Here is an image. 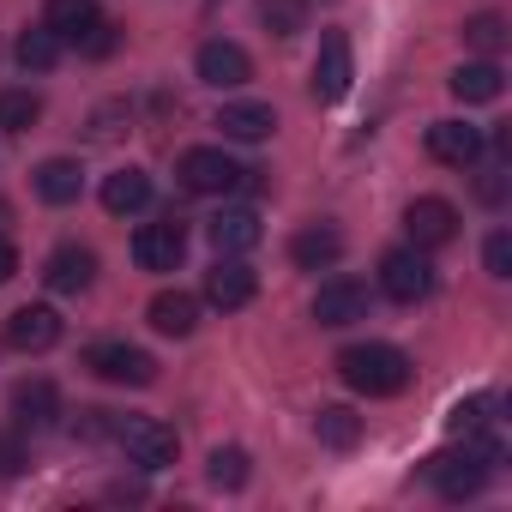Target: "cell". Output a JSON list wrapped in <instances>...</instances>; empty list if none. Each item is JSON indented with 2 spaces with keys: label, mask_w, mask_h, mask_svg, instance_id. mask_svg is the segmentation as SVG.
I'll use <instances>...</instances> for the list:
<instances>
[{
  "label": "cell",
  "mask_w": 512,
  "mask_h": 512,
  "mask_svg": "<svg viewBox=\"0 0 512 512\" xmlns=\"http://www.w3.org/2000/svg\"><path fill=\"white\" fill-rule=\"evenodd\" d=\"M338 374L362 398H398L416 368H410V356L398 344H350V350H338Z\"/></svg>",
  "instance_id": "obj_1"
},
{
  "label": "cell",
  "mask_w": 512,
  "mask_h": 512,
  "mask_svg": "<svg viewBox=\"0 0 512 512\" xmlns=\"http://www.w3.org/2000/svg\"><path fill=\"white\" fill-rule=\"evenodd\" d=\"M494 464H500V440L470 434L464 452H434L422 464V476L440 488V500H470V494H482V482L494 476Z\"/></svg>",
  "instance_id": "obj_2"
},
{
  "label": "cell",
  "mask_w": 512,
  "mask_h": 512,
  "mask_svg": "<svg viewBox=\"0 0 512 512\" xmlns=\"http://www.w3.org/2000/svg\"><path fill=\"white\" fill-rule=\"evenodd\" d=\"M380 290H386V302H398V308L428 302V290H434L428 247H392L386 260H380Z\"/></svg>",
  "instance_id": "obj_3"
},
{
  "label": "cell",
  "mask_w": 512,
  "mask_h": 512,
  "mask_svg": "<svg viewBox=\"0 0 512 512\" xmlns=\"http://www.w3.org/2000/svg\"><path fill=\"white\" fill-rule=\"evenodd\" d=\"M115 440H121L127 464H139V470H169V464H175V452H181L175 428H169V422H157V416H133V422H121V428H115Z\"/></svg>",
  "instance_id": "obj_4"
},
{
  "label": "cell",
  "mask_w": 512,
  "mask_h": 512,
  "mask_svg": "<svg viewBox=\"0 0 512 512\" xmlns=\"http://www.w3.org/2000/svg\"><path fill=\"white\" fill-rule=\"evenodd\" d=\"M175 175H181L187 193H235L247 169H241L229 151H217V145H193V151H181Z\"/></svg>",
  "instance_id": "obj_5"
},
{
  "label": "cell",
  "mask_w": 512,
  "mask_h": 512,
  "mask_svg": "<svg viewBox=\"0 0 512 512\" xmlns=\"http://www.w3.org/2000/svg\"><path fill=\"white\" fill-rule=\"evenodd\" d=\"M181 253H187L181 217H163V223H139V229H133V266H139V272H175Z\"/></svg>",
  "instance_id": "obj_6"
},
{
  "label": "cell",
  "mask_w": 512,
  "mask_h": 512,
  "mask_svg": "<svg viewBox=\"0 0 512 512\" xmlns=\"http://www.w3.org/2000/svg\"><path fill=\"white\" fill-rule=\"evenodd\" d=\"M350 85H356L350 37H344V31H326V37H320V55H314V97H320V103H344Z\"/></svg>",
  "instance_id": "obj_7"
},
{
  "label": "cell",
  "mask_w": 512,
  "mask_h": 512,
  "mask_svg": "<svg viewBox=\"0 0 512 512\" xmlns=\"http://www.w3.org/2000/svg\"><path fill=\"white\" fill-rule=\"evenodd\" d=\"M85 368L109 386H151L157 380V362L139 350V344H91L85 350Z\"/></svg>",
  "instance_id": "obj_8"
},
{
  "label": "cell",
  "mask_w": 512,
  "mask_h": 512,
  "mask_svg": "<svg viewBox=\"0 0 512 512\" xmlns=\"http://www.w3.org/2000/svg\"><path fill=\"white\" fill-rule=\"evenodd\" d=\"M253 296H260V278H253V266L241 260V253H217V266L205 272V302L223 308V314H235V308H247Z\"/></svg>",
  "instance_id": "obj_9"
},
{
  "label": "cell",
  "mask_w": 512,
  "mask_h": 512,
  "mask_svg": "<svg viewBox=\"0 0 512 512\" xmlns=\"http://www.w3.org/2000/svg\"><path fill=\"white\" fill-rule=\"evenodd\" d=\"M43 284H49L55 296H85V290L97 284V253L79 247V241H61L49 260H43Z\"/></svg>",
  "instance_id": "obj_10"
},
{
  "label": "cell",
  "mask_w": 512,
  "mask_h": 512,
  "mask_svg": "<svg viewBox=\"0 0 512 512\" xmlns=\"http://www.w3.org/2000/svg\"><path fill=\"white\" fill-rule=\"evenodd\" d=\"M193 73H199L205 85H217V91H235V85H247V79H253V61H247V49H241V43L211 37V43H199Z\"/></svg>",
  "instance_id": "obj_11"
},
{
  "label": "cell",
  "mask_w": 512,
  "mask_h": 512,
  "mask_svg": "<svg viewBox=\"0 0 512 512\" xmlns=\"http://www.w3.org/2000/svg\"><path fill=\"white\" fill-rule=\"evenodd\" d=\"M404 229H410V241H416V247H446V241L458 235V205H452V199H440V193L410 199Z\"/></svg>",
  "instance_id": "obj_12"
},
{
  "label": "cell",
  "mask_w": 512,
  "mask_h": 512,
  "mask_svg": "<svg viewBox=\"0 0 512 512\" xmlns=\"http://www.w3.org/2000/svg\"><path fill=\"white\" fill-rule=\"evenodd\" d=\"M314 320L332 326V332L368 320V290H362L356 278H332V284H320V296H314Z\"/></svg>",
  "instance_id": "obj_13"
},
{
  "label": "cell",
  "mask_w": 512,
  "mask_h": 512,
  "mask_svg": "<svg viewBox=\"0 0 512 512\" xmlns=\"http://www.w3.org/2000/svg\"><path fill=\"white\" fill-rule=\"evenodd\" d=\"M482 127H470V121H434L428 127V157H440V163H452V169H470L476 157H482Z\"/></svg>",
  "instance_id": "obj_14"
},
{
  "label": "cell",
  "mask_w": 512,
  "mask_h": 512,
  "mask_svg": "<svg viewBox=\"0 0 512 512\" xmlns=\"http://www.w3.org/2000/svg\"><path fill=\"white\" fill-rule=\"evenodd\" d=\"M7 344L13 350H25V356H43V350H55L61 344V314L55 308H19L13 320H7Z\"/></svg>",
  "instance_id": "obj_15"
},
{
  "label": "cell",
  "mask_w": 512,
  "mask_h": 512,
  "mask_svg": "<svg viewBox=\"0 0 512 512\" xmlns=\"http://www.w3.org/2000/svg\"><path fill=\"white\" fill-rule=\"evenodd\" d=\"M217 127L235 145H260V139L278 133V115H272V103H223L217 109Z\"/></svg>",
  "instance_id": "obj_16"
},
{
  "label": "cell",
  "mask_w": 512,
  "mask_h": 512,
  "mask_svg": "<svg viewBox=\"0 0 512 512\" xmlns=\"http://www.w3.org/2000/svg\"><path fill=\"white\" fill-rule=\"evenodd\" d=\"M13 416H19V428H31V434L55 428V416H61L55 380H19V386H13Z\"/></svg>",
  "instance_id": "obj_17"
},
{
  "label": "cell",
  "mask_w": 512,
  "mask_h": 512,
  "mask_svg": "<svg viewBox=\"0 0 512 512\" xmlns=\"http://www.w3.org/2000/svg\"><path fill=\"white\" fill-rule=\"evenodd\" d=\"M145 314H151V326H157L163 338H193V326H199V296H187V290H157Z\"/></svg>",
  "instance_id": "obj_18"
},
{
  "label": "cell",
  "mask_w": 512,
  "mask_h": 512,
  "mask_svg": "<svg viewBox=\"0 0 512 512\" xmlns=\"http://www.w3.org/2000/svg\"><path fill=\"white\" fill-rule=\"evenodd\" d=\"M290 260L302 266V272H320V266H338L344 260V235L332 229V223H308L296 241H290Z\"/></svg>",
  "instance_id": "obj_19"
},
{
  "label": "cell",
  "mask_w": 512,
  "mask_h": 512,
  "mask_svg": "<svg viewBox=\"0 0 512 512\" xmlns=\"http://www.w3.org/2000/svg\"><path fill=\"white\" fill-rule=\"evenodd\" d=\"M151 205V175L145 169H115V175H103V211L109 217H133V211H145Z\"/></svg>",
  "instance_id": "obj_20"
},
{
  "label": "cell",
  "mask_w": 512,
  "mask_h": 512,
  "mask_svg": "<svg viewBox=\"0 0 512 512\" xmlns=\"http://www.w3.org/2000/svg\"><path fill=\"white\" fill-rule=\"evenodd\" d=\"M446 85H452L458 103H494L506 91V73H500V61H464Z\"/></svg>",
  "instance_id": "obj_21"
},
{
  "label": "cell",
  "mask_w": 512,
  "mask_h": 512,
  "mask_svg": "<svg viewBox=\"0 0 512 512\" xmlns=\"http://www.w3.org/2000/svg\"><path fill=\"white\" fill-rule=\"evenodd\" d=\"M79 193H85V169H79L73 157L37 163V199H43V205H73Z\"/></svg>",
  "instance_id": "obj_22"
},
{
  "label": "cell",
  "mask_w": 512,
  "mask_h": 512,
  "mask_svg": "<svg viewBox=\"0 0 512 512\" xmlns=\"http://www.w3.org/2000/svg\"><path fill=\"white\" fill-rule=\"evenodd\" d=\"M205 235L217 241V253H247V247H260V217L253 211H217L205 223Z\"/></svg>",
  "instance_id": "obj_23"
},
{
  "label": "cell",
  "mask_w": 512,
  "mask_h": 512,
  "mask_svg": "<svg viewBox=\"0 0 512 512\" xmlns=\"http://www.w3.org/2000/svg\"><path fill=\"white\" fill-rule=\"evenodd\" d=\"M97 19H103V13H97V0H49V7H43V25H49L61 43H79Z\"/></svg>",
  "instance_id": "obj_24"
},
{
  "label": "cell",
  "mask_w": 512,
  "mask_h": 512,
  "mask_svg": "<svg viewBox=\"0 0 512 512\" xmlns=\"http://www.w3.org/2000/svg\"><path fill=\"white\" fill-rule=\"evenodd\" d=\"M314 440L332 446V452H350V446L362 440V416H356L350 404H326V410L314 416Z\"/></svg>",
  "instance_id": "obj_25"
},
{
  "label": "cell",
  "mask_w": 512,
  "mask_h": 512,
  "mask_svg": "<svg viewBox=\"0 0 512 512\" xmlns=\"http://www.w3.org/2000/svg\"><path fill=\"white\" fill-rule=\"evenodd\" d=\"M13 61H19L25 73H49V67L61 61V37H55L49 25H37V31H25V37L13 43Z\"/></svg>",
  "instance_id": "obj_26"
},
{
  "label": "cell",
  "mask_w": 512,
  "mask_h": 512,
  "mask_svg": "<svg viewBox=\"0 0 512 512\" xmlns=\"http://www.w3.org/2000/svg\"><path fill=\"white\" fill-rule=\"evenodd\" d=\"M494 422V398L488 392H470V398H458L452 410H446V434L452 440H470V434H482Z\"/></svg>",
  "instance_id": "obj_27"
},
{
  "label": "cell",
  "mask_w": 512,
  "mask_h": 512,
  "mask_svg": "<svg viewBox=\"0 0 512 512\" xmlns=\"http://www.w3.org/2000/svg\"><path fill=\"white\" fill-rule=\"evenodd\" d=\"M205 476H211V488H247V476H253V458L241 452V446H217L211 458H205Z\"/></svg>",
  "instance_id": "obj_28"
},
{
  "label": "cell",
  "mask_w": 512,
  "mask_h": 512,
  "mask_svg": "<svg viewBox=\"0 0 512 512\" xmlns=\"http://www.w3.org/2000/svg\"><path fill=\"white\" fill-rule=\"evenodd\" d=\"M37 115H43L37 91H0V133H31Z\"/></svg>",
  "instance_id": "obj_29"
},
{
  "label": "cell",
  "mask_w": 512,
  "mask_h": 512,
  "mask_svg": "<svg viewBox=\"0 0 512 512\" xmlns=\"http://www.w3.org/2000/svg\"><path fill=\"white\" fill-rule=\"evenodd\" d=\"M464 43H470L482 61H494V55L506 49V19H500V13H476V19H464Z\"/></svg>",
  "instance_id": "obj_30"
},
{
  "label": "cell",
  "mask_w": 512,
  "mask_h": 512,
  "mask_svg": "<svg viewBox=\"0 0 512 512\" xmlns=\"http://www.w3.org/2000/svg\"><path fill=\"white\" fill-rule=\"evenodd\" d=\"M260 19L272 37H296L308 31V0H260Z\"/></svg>",
  "instance_id": "obj_31"
},
{
  "label": "cell",
  "mask_w": 512,
  "mask_h": 512,
  "mask_svg": "<svg viewBox=\"0 0 512 512\" xmlns=\"http://www.w3.org/2000/svg\"><path fill=\"white\" fill-rule=\"evenodd\" d=\"M115 43H121V25L115 19H97L85 37H79V55H91V61H103V55H115Z\"/></svg>",
  "instance_id": "obj_32"
},
{
  "label": "cell",
  "mask_w": 512,
  "mask_h": 512,
  "mask_svg": "<svg viewBox=\"0 0 512 512\" xmlns=\"http://www.w3.org/2000/svg\"><path fill=\"white\" fill-rule=\"evenodd\" d=\"M482 266H488V278H512V235H506V229H494V235H488Z\"/></svg>",
  "instance_id": "obj_33"
},
{
  "label": "cell",
  "mask_w": 512,
  "mask_h": 512,
  "mask_svg": "<svg viewBox=\"0 0 512 512\" xmlns=\"http://www.w3.org/2000/svg\"><path fill=\"white\" fill-rule=\"evenodd\" d=\"M115 428H121V422H115L109 410H79V422H73V434H79V440H109Z\"/></svg>",
  "instance_id": "obj_34"
},
{
  "label": "cell",
  "mask_w": 512,
  "mask_h": 512,
  "mask_svg": "<svg viewBox=\"0 0 512 512\" xmlns=\"http://www.w3.org/2000/svg\"><path fill=\"white\" fill-rule=\"evenodd\" d=\"M31 458H25V440L19 434H0V476H19Z\"/></svg>",
  "instance_id": "obj_35"
},
{
  "label": "cell",
  "mask_w": 512,
  "mask_h": 512,
  "mask_svg": "<svg viewBox=\"0 0 512 512\" xmlns=\"http://www.w3.org/2000/svg\"><path fill=\"white\" fill-rule=\"evenodd\" d=\"M7 278H19V247L0 235V284H7Z\"/></svg>",
  "instance_id": "obj_36"
}]
</instances>
